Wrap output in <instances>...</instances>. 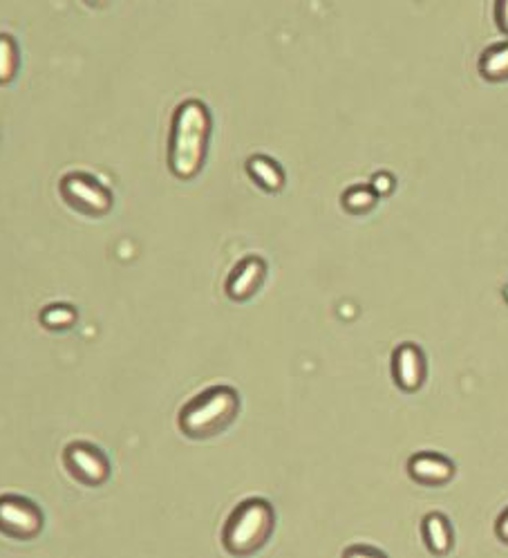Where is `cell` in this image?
<instances>
[{"label":"cell","mask_w":508,"mask_h":558,"mask_svg":"<svg viewBox=\"0 0 508 558\" xmlns=\"http://www.w3.org/2000/svg\"><path fill=\"white\" fill-rule=\"evenodd\" d=\"M274 532V509L265 500H247L233 511L227 529H224V545L235 556H247L258 552Z\"/></svg>","instance_id":"obj_3"},{"label":"cell","mask_w":508,"mask_h":558,"mask_svg":"<svg viewBox=\"0 0 508 558\" xmlns=\"http://www.w3.org/2000/svg\"><path fill=\"white\" fill-rule=\"evenodd\" d=\"M247 169L251 173V178L267 191H280L282 184H285V175H282L278 166L271 160H267V157H253Z\"/></svg>","instance_id":"obj_11"},{"label":"cell","mask_w":508,"mask_h":558,"mask_svg":"<svg viewBox=\"0 0 508 558\" xmlns=\"http://www.w3.org/2000/svg\"><path fill=\"white\" fill-rule=\"evenodd\" d=\"M61 191L68 202H72L83 213H90V216H101V213L110 209V193L94 180L83 178V175L65 178Z\"/></svg>","instance_id":"obj_5"},{"label":"cell","mask_w":508,"mask_h":558,"mask_svg":"<svg viewBox=\"0 0 508 558\" xmlns=\"http://www.w3.org/2000/svg\"><path fill=\"white\" fill-rule=\"evenodd\" d=\"M392 370L399 388L406 390V393H415V390L421 388L423 377H426V364H423L421 350L410 346V343L397 348V352H394Z\"/></svg>","instance_id":"obj_7"},{"label":"cell","mask_w":508,"mask_h":558,"mask_svg":"<svg viewBox=\"0 0 508 558\" xmlns=\"http://www.w3.org/2000/svg\"><path fill=\"white\" fill-rule=\"evenodd\" d=\"M374 204H376V193L372 189H363V186L352 189L345 195V207L352 213H365L368 209H372Z\"/></svg>","instance_id":"obj_14"},{"label":"cell","mask_w":508,"mask_h":558,"mask_svg":"<svg viewBox=\"0 0 508 558\" xmlns=\"http://www.w3.org/2000/svg\"><path fill=\"white\" fill-rule=\"evenodd\" d=\"M74 319H77L74 312L70 308H63V305H56V308H47L41 316V321L47 325V328H54V330L70 328Z\"/></svg>","instance_id":"obj_15"},{"label":"cell","mask_w":508,"mask_h":558,"mask_svg":"<svg viewBox=\"0 0 508 558\" xmlns=\"http://www.w3.org/2000/svg\"><path fill=\"white\" fill-rule=\"evenodd\" d=\"M16 48L7 36H0V83H7L16 72Z\"/></svg>","instance_id":"obj_13"},{"label":"cell","mask_w":508,"mask_h":558,"mask_svg":"<svg viewBox=\"0 0 508 558\" xmlns=\"http://www.w3.org/2000/svg\"><path fill=\"white\" fill-rule=\"evenodd\" d=\"M495 18H497V25H500V30L508 36V0H497Z\"/></svg>","instance_id":"obj_16"},{"label":"cell","mask_w":508,"mask_h":558,"mask_svg":"<svg viewBox=\"0 0 508 558\" xmlns=\"http://www.w3.org/2000/svg\"><path fill=\"white\" fill-rule=\"evenodd\" d=\"M392 186H394L392 175L381 173V175H376V178H374V182H372V191H374V193H379V195H383V193H390V191H392Z\"/></svg>","instance_id":"obj_17"},{"label":"cell","mask_w":508,"mask_h":558,"mask_svg":"<svg viewBox=\"0 0 508 558\" xmlns=\"http://www.w3.org/2000/svg\"><path fill=\"white\" fill-rule=\"evenodd\" d=\"M506 296H508V292H506Z\"/></svg>","instance_id":"obj_19"},{"label":"cell","mask_w":508,"mask_h":558,"mask_svg":"<svg viewBox=\"0 0 508 558\" xmlns=\"http://www.w3.org/2000/svg\"><path fill=\"white\" fill-rule=\"evenodd\" d=\"M479 70H482V74L488 81H506L508 79V43L495 45V48L488 50L482 57V63H479Z\"/></svg>","instance_id":"obj_12"},{"label":"cell","mask_w":508,"mask_h":558,"mask_svg":"<svg viewBox=\"0 0 508 558\" xmlns=\"http://www.w3.org/2000/svg\"><path fill=\"white\" fill-rule=\"evenodd\" d=\"M262 281H265V263L260 258H249L229 278L227 292L235 301H247L258 292Z\"/></svg>","instance_id":"obj_9"},{"label":"cell","mask_w":508,"mask_h":558,"mask_svg":"<svg viewBox=\"0 0 508 558\" xmlns=\"http://www.w3.org/2000/svg\"><path fill=\"white\" fill-rule=\"evenodd\" d=\"M410 476L415 478L421 485L428 487H441L448 485L450 480L455 478V467L446 458H439V455H415L408 464Z\"/></svg>","instance_id":"obj_8"},{"label":"cell","mask_w":508,"mask_h":558,"mask_svg":"<svg viewBox=\"0 0 508 558\" xmlns=\"http://www.w3.org/2000/svg\"><path fill=\"white\" fill-rule=\"evenodd\" d=\"M43 518L30 500L23 498H0V532L16 538V541H30L41 532Z\"/></svg>","instance_id":"obj_4"},{"label":"cell","mask_w":508,"mask_h":558,"mask_svg":"<svg viewBox=\"0 0 508 558\" xmlns=\"http://www.w3.org/2000/svg\"><path fill=\"white\" fill-rule=\"evenodd\" d=\"M211 117L200 101H186L175 113L171 137V169L182 180L200 173L209 144Z\"/></svg>","instance_id":"obj_1"},{"label":"cell","mask_w":508,"mask_h":558,"mask_svg":"<svg viewBox=\"0 0 508 558\" xmlns=\"http://www.w3.org/2000/svg\"><path fill=\"white\" fill-rule=\"evenodd\" d=\"M497 536H500L504 543H508V511L500 518V523H497Z\"/></svg>","instance_id":"obj_18"},{"label":"cell","mask_w":508,"mask_h":558,"mask_svg":"<svg viewBox=\"0 0 508 558\" xmlns=\"http://www.w3.org/2000/svg\"><path fill=\"white\" fill-rule=\"evenodd\" d=\"M72 476L88 487H99L108 478V460L86 444H74L65 453Z\"/></svg>","instance_id":"obj_6"},{"label":"cell","mask_w":508,"mask_h":558,"mask_svg":"<svg viewBox=\"0 0 508 558\" xmlns=\"http://www.w3.org/2000/svg\"><path fill=\"white\" fill-rule=\"evenodd\" d=\"M238 408L240 399L235 390L227 386L211 388L184 408L180 426L188 437H200V440L202 437H213L235 420Z\"/></svg>","instance_id":"obj_2"},{"label":"cell","mask_w":508,"mask_h":558,"mask_svg":"<svg viewBox=\"0 0 508 558\" xmlns=\"http://www.w3.org/2000/svg\"><path fill=\"white\" fill-rule=\"evenodd\" d=\"M423 534H426L430 550L439 556L448 554L453 547V532H450V525L444 516L430 514L423 523Z\"/></svg>","instance_id":"obj_10"}]
</instances>
